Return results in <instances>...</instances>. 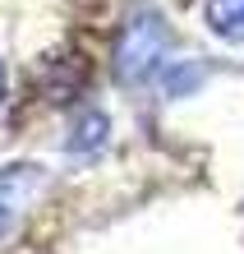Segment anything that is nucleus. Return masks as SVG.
Segmentation results:
<instances>
[{
  "label": "nucleus",
  "mask_w": 244,
  "mask_h": 254,
  "mask_svg": "<svg viewBox=\"0 0 244 254\" xmlns=\"http://www.w3.org/2000/svg\"><path fill=\"white\" fill-rule=\"evenodd\" d=\"M37 190V176L33 167H5L0 171V231L14 222V213L28 203V194Z\"/></svg>",
  "instance_id": "nucleus-2"
},
{
  "label": "nucleus",
  "mask_w": 244,
  "mask_h": 254,
  "mask_svg": "<svg viewBox=\"0 0 244 254\" xmlns=\"http://www.w3.org/2000/svg\"><path fill=\"white\" fill-rule=\"evenodd\" d=\"M0 97H5V65H0Z\"/></svg>",
  "instance_id": "nucleus-5"
},
{
  "label": "nucleus",
  "mask_w": 244,
  "mask_h": 254,
  "mask_svg": "<svg viewBox=\"0 0 244 254\" xmlns=\"http://www.w3.org/2000/svg\"><path fill=\"white\" fill-rule=\"evenodd\" d=\"M166 47H171V33H166L161 14L147 9V5L129 9V19L115 33V74H120V83H147L166 65Z\"/></svg>",
  "instance_id": "nucleus-1"
},
{
  "label": "nucleus",
  "mask_w": 244,
  "mask_h": 254,
  "mask_svg": "<svg viewBox=\"0 0 244 254\" xmlns=\"http://www.w3.org/2000/svg\"><path fill=\"white\" fill-rule=\"evenodd\" d=\"M203 19L221 42H244V0H207Z\"/></svg>",
  "instance_id": "nucleus-4"
},
{
  "label": "nucleus",
  "mask_w": 244,
  "mask_h": 254,
  "mask_svg": "<svg viewBox=\"0 0 244 254\" xmlns=\"http://www.w3.org/2000/svg\"><path fill=\"white\" fill-rule=\"evenodd\" d=\"M106 134H111V121H106L101 111H79L74 125H69L65 148H69V153H97V148L106 143Z\"/></svg>",
  "instance_id": "nucleus-3"
}]
</instances>
